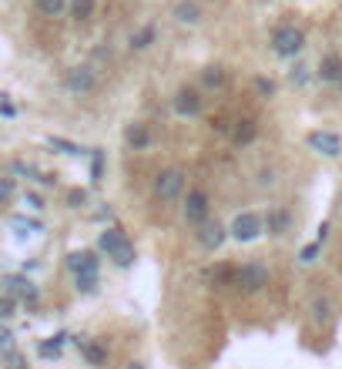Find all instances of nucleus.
<instances>
[{
	"instance_id": "nucleus-33",
	"label": "nucleus",
	"mask_w": 342,
	"mask_h": 369,
	"mask_svg": "<svg viewBox=\"0 0 342 369\" xmlns=\"http://www.w3.org/2000/svg\"><path fill=\"white\" fill-rule=\"evenodd\" d=\"M47 145H51V148H61L64 155H84L74 141H64V138H47Z\"/></svg>"
},
{
	"instance_id": "nucleus-43",
	"label": "nucleus",
	"mask_w": 342,
	"mask_h": 369,
	"mask_svg": "<svg viewBox=\"0 0 342 369\" xmlns=\"http://www.w3.org/2000/svg\"><path fill=\"white\" fill-rule=\"evenodd\" d=\"M339 205H342V198H339Z\"/></svg>"
},
{
	"instance_id": "nucleus-27",
	"label": "nucleus",
	"mask_w": 342,
	"mask_h": 369,
	"mask_svg": "<svg viewBox=\"0 0 342 369\" xmlns=\"http://www.w3.org/2000/svg\"><path fill=\"white\" fill-rule=\"evenodd\" d=\"M14 195H17V182H14L10 175H0V209H3V205H10V202H14Z\"/></svg>"
},
{
	"instance_id": "nucleus-10",
	"label": "nucleus",
	"mask_w": 342,
	"mask_h": 369,
	"mask_svg": "<svg viewBox=\"0 0 342 369\" xmlns=\"http://www.w3.org/2000/svg\"><path fill=\"white\" fill-rule=\"evenodd\" d=\"M64 87H67L71 94H78V98H87V94L98 87V74H94V67H91V64L71 67V71H67V78H64Z\"/></svg>"
},
{
	"instance_id": "nucleus-25",
	"label": "nucleus",
	"mask_w": 342,
	"mask_h": 369,
	"mask_svg": "<svg viewBox=\"0 0 342 369\" xmlns=\"http://www.w3.org/2000/svg\"><path fill=\"white\" fill-rule=\"evenodd\" d=\"M34 7L41 17H61L67 10V0H34Z\"/></svg>"
},
{
	"instance_id": "nucleus-38",
	"label": "nucleus",
	"mask_w": 342,
	"mask_h": 369,
	"mask_svg": "<svg viewBox=\"0 0 342 369\" xmlns=\"http://www.w3.org/2000/svg\"><path fill=\"white\" fill-rule=\"evenodd\" d=\"M7 363H10V369H27V359L21 352H7Z\"/></svg>"
},
{
	"instance_id": "nucleus-22",
	"label": "nucleus",
	"mask_w": 342,
	"mask_h": 369,
	"mask_svg": "<svg viewBox=\"0 0 342 369\" xmlns=\"http://www.w3.org/2000/svg\"><path fill=\"white\" fill-rule=\"evenodd\" d=\"M67 339H71L67 333H57V336H47L44 343L37 346V352H41L44 359H57V356H61V349H64V343H67Z\"/></svg>"
},
{
	"instance_id": "nucleus-40",
	"label": "nucleus",
	"mask_w": 342,
	"mask_h": 369,
	"mask_svg": "<svg viewBox=\"0 0 342 369\" xmlns=\"http://www.w3.org/2000/svg\"><path fill=\"white\" fill-rule=\"evenodd\" d=\"M0 111H3V114H7V118H10V114H14V105H10V101H7V98H0Z\"/></svg>"
},
{
	"instance_id": "nucleus-28",
	"label": "nucleus",
	"mask_w": 342,
	"mask_h": 369,
	"mask_svg": "<svg viewBox=\"0 0 342 369\" xmlns=\"http://www.w3.org/2000/svg\"><path fill=\"white\" fill-rule=\"evenodd\" d=\"M319 255H322V245H319V242H309V245H302V252H299V262H302V265H316Z\"/></svg>"
},
{
	"instance_id": "nucleus-37",
	"label": "nucleus",
	"mask_w": 342,
	"mask_h": 369,
	"mask_svg": "<svg viewBox=\"0 0 342 369\" xmlns=\"http://www.w3.org/2000/svg\"><path fill=\"white\" fill-rule=\"evenodd\" d=\"M24 205H27V209H34V211H41V209H44V198L30 191V195H24Z\"/></svg>"
},
{
	"instance_id": "nucleus-9",
	"label": "nucleus",
	"mask_w": 342,
	"mask_h": 369,
	"mask_svg": "<svg viewBox=\"0 0 342 369\" xmlns=\"http://www.w3.org/2000/svg\"><path fill=\"white\" fill-rule=\"evenodd\" d=\"M171 107H175V114L178 118H198L202 111H205V98H202V91L198 87H178L175 91V98H171Z\"/></svg>"
},
{
	"instance_id": "nucleus-29",
	"label": "nucleus",
	"mask_w": 342,
	"mask_h": 369,
	"mask_svg": "<svg viewBox=\"0 0 342 369\" xmlns=\"http://www.w3.org/2000/svg\"><path fill=\"white\" fill-rule=\"evenodd\" d=\"M87 202H91L87 188H71V191H67V209H84Z\"/></svg>"
},
{
	"instance_id": "nucleus-18",
	"label": "nucleus",
	"mask_w": 342,
	"mask_h": 369,
	"mask_svg": "<svg viewBox=\"0 0 342 369\" xmlns=\"http://www.w3.org/2000/svg\"><path fill=\"white\" fill-rule=\"evenodd\" d=\"M175 21L178 24H198L202 21V7L195 0H178L175 3Z\"/></svg>"
},
{
	"instance_id": "nucleus-41",
	"label": "nucleus",
	"mask_w": 342,
	"mask_h": 369,
	"mask_svg": "<svg viewBox=\"0 0 342 369\" xmlns=\"http://www.w3.org/2000/svg\"><path fill=\"white\" fill-rule=\"evenodd\" d=\"M128 369H145V363H131V366H128Z\"/></svg>"
},
{
	"instance_id": "nucleus-26",
	"label": "nucleus",
	"mask_w": 342,
	"mask_h": 369,
	"mask_svg": "<svg viewBox=\"0 0 342 369\" xmlns=\"http://www.w3.org/2000/svg\"><path fill=\"white\" fill-rule=\"evenodd\" d=\"M91 182H105V151L101 148H94L91 151Z\"/></svg>"
},
{
	"instance_id": "nucleus-14",
	"label": "nucleus",
	"mask_w": 342,
	"mask_h": 369,
	"mask_svg": "<svg viewBox=\"0 0 342 369\" xmlns=\"http://www.w3.org/2000/svg\"><path fill=\"white\" fill-rule=\"evenodd\" d=\"M125 145H128L131 151H148V148L155 145V134H151V128H148L145 121H131V125L125 128Z\"/></svg>"
},
{
	"instance_id": "nucleus-6",
	"label": "nucleus",
	"mask_w": 342,
	"mask_h": 369,
	"mask_svg": "<svg viewBox=\"0 0 342 369\" xmlns=\"http://www.w3.org/2000/svg\"><path fill=\"white\" fill-rule=\"evenodd\" d=\"M3 295L17 299L30 313L41 306V289H37V282H30L27 275H7V279H3Z\"/></svg>"
},
{
	"instance_id": "nucleus-21",
	"label": "nucleus",
	"mask_w": 342,
	"mask_h": 369,
	"mask_svg": "<svg viewBox=\"0 0 342 369\" xmlns=\"http://www.w3.org/2000/svg\"><path fill=\"white\" fill-rule=\"evenodd\" d=\"M225 81H228V74H225V67H222V64H209V67L202 71V84H205L209 91H222V87H225Z\"/></svg>"
},
{
	"instance_id": "nucleus-2",
	"label": "nucleus",
	"mask_w": 342,
	"mask_h": 369,
	"mask_svg": "<svg viewBox=\"0 0 342 369\" xmlns=\"http://www.w3.org/2000/svg\"><path fill=\"white\" fill-rule=\"evenodd\" d=\"M272 282V272L262 259H248V262L235 265V289L242 295H259L262 289H268Z\"/></svg>"
},
{
	"instance_id": "nucleus-42",
	"label": "nucleus",
	"mask_w": 342,
	"mask_h": 369,
	"mask_svg": "<svg viewBox=\"0 0 342 369\" xmlns=\"http://www.w3.org/2000/svg\"><path fill=\"white\" fill-rule=\"evenodd\" d=\"M339 91H342V84H339Z\"/></svg>"
},
{
	"instance_id": "nucleus-13",
	"label": "nucleus",
	"mask_w": 342,
	"mask_h": 369,
	"mask_svg": "<svg viewBox=\"0 0 342 369\" xmlns=\"http://www.w3.org/2000/svg\"><path fill=\"white\" fill-rule=\"evenodd\" d=\"M195 238H198V245L205 249V252H218L222 245H225V238H228V229L222 225V222H205L198 232H195Z\"/></svg>"
},
{
	"instance_id": "nucleus-17",
	"label": "nucleus",
	"mask_w": 342,
	"mask_h": 369,
	"mask_svg": "<svg viewBox=\"0 0 342 369\" xmlns=\"http://www.w3.org/2000/svg\"><path fill=\"white\" fill-rule=\"evenodd\" d=\"M228 138H232V145H238V148H245V145H252L255 138H259V125L252 121V118H238L235 128L228 131Z\"/></svg>"
},
{
	"instance_id": "nucleus-39",
	"label": "nucleus",
	"mask_w": 342,
	"mask_h": 369,
	"mask_svg": "<svg viewBox=\"0 0 342 369\" xmlns=\"http://www.w3.org/2000/svg\"><path fill=\"white\" fill-rule=\"evenodd\" d=\"M329 232H332V225H329V222H322V225H319V235H316L319 245H325V238H329Z\"/></svg>"
},
{
	"instance_id": "nucleus-31",
	"label": "nucleus",
	"mask_w": 342,
	"mask_h": 369,
	"mask_svg": "<svg viewBox=\"0 0 342 369\" xmlns=\"http://www.w3.org/2000/svg\"><path fill=\"white\" fill-rule=\"evenodd\" d=\"M255 91H259V98H275L279 87H275L272 78H262V74H259V78H255Z\"/></svg>"
},
{
	"instance_id": "nucleus-32",
	"label": "nucleus",
	"mask_w": 342,
	"mask_h": 369,
	"mask_svg": "<svg viewBox=\"0 0 342 369\" xmlns=\"http://www.w3.org/2000/svg\"><path fill=\"white\" fill-rule=\"evenodd\" d=\"M289 81L302 87V84H309V81H312V74H309V67H306V64H295V67L289 71Z\"/></svg>"
},
{
	"instance_id": "nucleus-30",
	"label": "nucleus",
	"mask_w": 342,
	"mask_h": 369,
	"mask_svg": "<svg viewBox=\"0 0 342 369\" xmlns=\"http://www.w3.org/2000/svg\"><path fill=\"white\" fill-rule=\"evenodd\" d=\"M98 282H101V275H81V279H74V289L78 292H98Z\"/></svg>"
},
{
	"instance_id": "nucleus-3",
	"label": "nucleus",
	"mask_w": 342,
	"mask_h": 369,
	"mask_svg": "<svg viewBox=\"0 0 342 369\" xmlns=\"http://www.w3.org/2000/svg\"><path fill=\"white\" fill-rule=\"evenodd\" d=\"M272 54L275 57H282V61H295L299 54L306 51V34L299 30L295 24H282L272 30Z\"/></svg>"
},
{
	"instance_id": "nucleus-4",
	"label": "nucleus",
	"mask_w": 342,
	"mask_h": 369,
	"mask_svg": "<svg viewBox=\"0 0 342 369\" xmlns=\"http://www.w3.org/2000/svg\"><path fill=\"white\" fill-rule=\"evenodd\" d=\"M182 215L191 229H202L211 218V198L205 188H188L182 195Z\"/></svg>"
},
{
	"instance_id": "nucleus-15",
	"label": "nucleus",
	"mask_w": 342,
	"mask_h": 369,
	"mask_svg": "<svg viewBox=\"0 0 342 369\" xmlns=\"http://www.w3.org/2000/svg\"><path fill=\"white\" fill-rule=\"evenodd\" d=\"M316 78L322 84H342V54H325L316 67Z\"/></svg>"
},
{
	"instance_id": "nucleus-11",
	"label": "nucleus",
	"mask_w": 342,
	"mask_h": 369,
	"mask_svg": "<svg viewBox=\"0 0 342 369\" xmlns=\"http://www.w3.org/2000/svg\"><path fill=\"white\" fill-rule=\"evenodd\" d=\"M67 268L74 272V279H81V275H101V252H94V249L71 252L67 255Z\"/></svg>"
},
{
	"instance_id": "nucleus-35",
	"label": "nucleus",
	"mask_w": 342,
	"mask_h": 369,
	"mask_svg": "<svg viewBox=\"0 0 342 369\" xmlns=\"http://www.w3.org/2000/svg\"><path fill=\"white\" fill-rule=\"evenodd\" d=\"M14 309H17V299L3 295V299H0V322H7V319L14 316Z\"/></svg>"
},
{
	"instance_id": "nucleus-24",
	"label": "nucleus",
	"mask_w": 342,
	"mask_h": 369,
	"mask_svg": "<svg viewBox=\"0 0 342 369\" xmlns=\"http://www.w3.org/2000/svg\"><path fill=\"white\" fill-rule=\"evenodd\" d=\"M67 7H71V17H74V21H91L98 0H67Z\"/></svg>"
},
{
	"instance_id": "nucleus-1",
	"label": "nucleus",
	"mask_w": 342,
	"mask_h": 369,
	"mask_svg": "<svg viewBox=\"0 0 342 369\" xmlns=\"http://www.w3.org/2000/svg\"><path fill=\"white\" fill-rule=\"evenodd\" d=\"M98 252L107 255L118 268H131L134 259H138L134 242L128 238V232H125L121 225H105V229L98 232Z\"/></svg>"
},
{
	"instance_id": "nucleus-12",
	"label": "nucleus",
	"mask_w": 342,
	"mask_h": 369,
	"mask_svg": "<svg viewBox=\"0 0 342 369\" xmlns=\"http://www.w3.org/2000/svg\"><path fill=\"white\" fill-rule=\"evenodd\" d=\"M262 218H265V235H272V238L289 235L292 225H295V218H292V211L286 209V205H272Z\"/></svg>"
},
{
	"instance_id": "nucleus-16",
	"label": "nucleus",
	"mask_w": 342,
	"mask_h": 369,
	"mask_svg": "<svg viewBox=\"0 0 342 369\" xmlns=\"http://www.w3.org/2000/svg\"><path fill=\"white\" fill-rule=\"evenodd\" d=\"M81 349V356H84V363L87 366H94V369H101L107 363V346L105 343H98V339H74Z\"/></svg>"
},
{
	"instance_id": "nucleus-23",
	"label": "nucleus",
	"mask_w": 342,
	"mask_h": 369,
	"mask_svg": "<svg viewBox=\"0 0 342 369\" xmlns=\"http://www.w3.org/2000/svg\"><path fill=\"white\" fill-rule=\"evenodd\" d=\"M309 313H312V322H319V326H325V322L332 319V302H329L325 295H316V299L309 302Z\"/></svg>"
},
{
	"instance_id": "nucleus-19",
	"label": "nucleus",
	"mask_w": 342,
	"mask_h": 369,
	"mask_svg": "<svg viewBox=\"0 0 342 369\" xmlns=\"http://www.w3.org/2000/svg\"><path fill=\"white\" fill-rule=\"evenodd\" d=\"M209 279L215 282V289H225V286H235V265L218 262L215 268H209Z\"/></svg>"
},
{
	"instance_id": "nucleus-5",
	"label": "nucleus",
	"mask_w": 342,
	"mask_h": 369,
	"mask_svg": "<svg viewBox=\"0 0 342 369\" xmlns=\"http://www.w3.org/2000/svg\"><path fill=\"white\" fill-rule=\"evenodd\" d=\"M262 235H265V218L259 211H238L235 218H232V225H228V238H235L242 245L259 242Z\"/></svg>"
},
{
	"instance_id": "nucleus-7",
	"label": "nucleus",
	"mask_w": 342,
	"mask_h": 369,
	"mask_svg": "<svg viewBox=\"0 0 342 369\" xmlns=\"http://www.w3.org/2000/svg\"><path fill=\"white\" fill-rule=\"evenodd\" d=\"M151 191H155L158 202H175V198H182L184 195V171L182 168H164V171H158Z\"/></svg>"
},
{
	"instance_id": "nucleus-36",
	"label": "nucleus",
	"mask_w": 342,
	"mask_h": 369,
	"mask_svg": "<svg viewBox=\"0 0 342 369\" xmlns=\"http://www.w3.org/2000/svg\"><path fill=\"white\" fill-rule=\"evenodd\" d=\"M0 352H3V356L14 352V333H10L7 326H0Z\"/></svg>"
},
{
	"instance_id": "nucleus-8",
	"label": "nucleus",
	"mask_w": 342,
	"mask_h": 369,
	"mask_svg": "<svg viewBox=\"0 0 342 369\" xmlns=\"http://www.w3.org/2000/svg\"><path fill=\"white\" fill-rule=\"evenodd\" d=\"M306 145L322 155V158H339L342 155V134L339 131H325V128H316V131L306 134Z\"/></svg>"
},
{
	"instance_id": "nucleus-20",
	"label": "nucleus",
	"mask_w": 342,
	"mask_h": 369,
	"mask_svg": "<svg viewBox=\"0 0 342 369\" xmlns=\"http://www.w3.org/2000/svg\"><path fill=\"white\" fill-rule=\"evenodd\" d=\"M155 41H158V27L145 24L141 30H134V34H131V51H148Z\"/></svg>"
},
{
	"instance_id": "nucleus-34",
	"label": "nucleus",
	"mask_w": 342,
	"mask_h": 369,
	"mask_svg": "<svg viewBox=\"0 0 342 369\" xmlns=\"http://www.w3.org/2000/svg\"><path fill=\"white\" fill-rule=\"evenodd\" d=\"M10 171H17V175H24V178H41V168H34V165H27V161H10Z\"/></svg>"
}]
</instances>
